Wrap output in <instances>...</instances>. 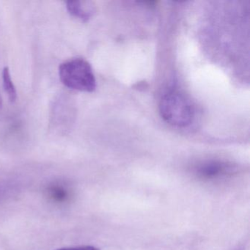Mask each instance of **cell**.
I'll return each instance as SVG.
<instances>
[{"mask_svg": "<svg viewBox=\"0 0 250 250\" xmlns=\"http://www.w3.org/2000/svg\"><path fill=\"white\" fill-rule=\"evenodd\" d=\"M61 83L69 89L91 93L96 90V80L93 68L82 58L70 60L59 67Z\"/></svg>", "mask_w": 250, "mask_h": 250, "instance_id": "6da1fadb", "label": "cell"}, {"mask_svg": "<svg viewBox=\"0 0 250 250\" xmlns=\"http://www.w3.org/2000/svg\"><path fill=\"white\" fill-rule=\"evenodd\" d=\"M161 116L170 125L187 127L194 118V109L185 96L177 90L167 92L159 104Z\"/></svg>", "mask_w": 250, "mask_h": 250, "instance_id": "7a4b0ae2", "label": "cell"}, {"mask_svg": "<svg viewBox=\"0 0 250 250\" xmlns=\"http://www.w3.org/2000/svg\"><path fill=\"white\" fill-rule=\"evenodd\" d=\"M194 171L200 179L215 180L232 175L235 172V167L222 161L211 160L199 164Z\"/></svg>", "mask_w": 250, "mask_h": 250, "instance_id": "3957f363", "label": "cell"}, {"mask_svg": "<svg viewBox=\"0 0 250 250\" xmlns=\"http://www.w3.org/2000/svg\"><path fill=\"white\" fill-rule=\"evenodd\" d=\"M66 8L72 17L83 21H88L94 14V7L90 2L68 1L66 2Z\"/></svg>", "mask_w": 250, "mask_h": 250, "instance_id": "277c9868", "label": "cell"}, {"mask_svg": "<svg viewBox=\"0 0 250 250\" xmlns=\"http://www.w3.org/2000/svg\"><path fill=\"white\" fill-rule=\"evenodd\" d=\"M2 80H3V86L5 93L8 95L10 102L14 103L17 99V91L15 85L13 83L12 79H11V73H10L8 67L4 68L3 71H2Z\"/></svg>", "mask_w": 250, "mask_h": 250, "instance_id": "5b68a950", "label": "cell"}, {"mask_svg": "<svg viewBox=\"0 0 250 250\" xmlns=\"http://www.w3.org/2000/svg\"><path fill=\"white\" fill-rule=\"evenodd\" d=\"M49 193H50L51 197L56 201H64L68 197L66 190L62 188V187H58V186L51 187L49 188Z\"/></svg>", "mask_w": 250, "mask_h": 250, "instance_id": "8992f818", "label": "cell"}, {"mask_svg": "<svg viewBox=\"0 0 250 250\" xmlns=\"http://www.w3.org/2000/svg\"><path fill=\"white\" fill-rule=\"evenodd\" d=\"M57 250H100L97 247L93 246H81V247H66V248H61Z\"/></svg>", "mask_w": 250, "mask_h": 250, "instance_id": "52a82bcc", "label": "cell"}, {"mask_svg": "<svg viewBox=\"0 0 250 250\" xmlns=\"http://www.w3.org/2000/svg\"><path fill=\"white\" fill-rule=\"evenodd\" d=\"M2 98H1V96H0V109L2 108Z\"/></svg>", "mask_w": 250, "mask_h": 250, "instance_id": "ba28073f", "label": "cell"}, {"mask_svg": "<svg viewBox=\"0 0 250 250\" xmlns=\"http://www.w3.org/2000/svg\"></svg>", "mask_w": 250, "mask_h": 250, "instance_id": "9c48e42d", "label": "cell"}]
</instances>
